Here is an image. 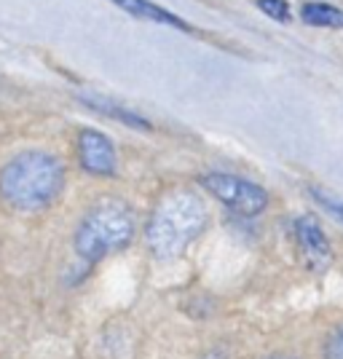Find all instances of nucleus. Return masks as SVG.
I'll list each match as a JSON object with an SVG mask.
<instances>
[{
	"instance_id": "obj_13",
	"label": "nucleus",
	"mask_w": 343,
	"mask_h": 359,
	"mask_svg": "<svg viewBox=\"0 0 343 359\" xmlns=\"http://www.w3.org/2000/svg\"><path fill=\"white\" fill-rule=\"evenodd\" d=\"M271 359H295V357H271Z\"/></svg>"
},
{
	"instance_id": "obj_5",
	"label": "nucleus",
	"mask_w": 343,
	"mask_h": 359,
	"mask_svg": "<svg viewBox=\"0 0 343 359\" xmlns=\"http://www.w3.org/2000/svg\"><path fill=\"white\" fill-rule=\"evenodd\" d=\"M295 239H298V250L303 255V263L314 271L322 273L330 269L332 263V247H330L328 236L322 231L319 220L314 215H300L295 220Z\"/></svg>"
},
{
	"instance_id": "obj_7",
	"label": "nucleus",
	"mask_w": 343,
	"mask_h": 359,
	"mask_svg": "<svg viewBox=\"0 0 343 359\" xmlns=\"http://www.w3.org/2000/svg\"><path fill=\"white\" fill-rule=\"evenodd\" d=\"M116 6H121L123 11H129L137 19H145V22H156V25H166V27H177V30H191L180 16L169 14L166 8L150 3V0H113Z\"/></svg>"
},
{
	"instance_id": "obj_11",
	"label": "nucleus",
	"mask_w": 343,
	"mask_h": 359,
	"mask_svg": "<svg viewBox=\"0 0 343 359\" xmlns=\"http://www.w3.org/2000/svg\"><path fill=\"white\" fill-rule=\"evenodd\" d=\"M257 8L263 14H269L276 22H290V6L287 0H257Z\"/></svg>"
},
{
	"instance_id": "obj_2",
	"label": "nucleus",
	"mask_w": 343,
	"mask_h": 359,
	"mask_svg": "<svg viewBox=\"0 0 343 359\" xmlns=\"http://www.w3.org/2000/svg\"><path fill=\"white\" fill-rule=\"evenodd\" d=\"M65 185V169L60 158L43 150H25L14 156L0 172V194L22 212L48 207Z\"/></svg>"
},
{
	"instance_id": "obj_9",
	"label": "nucleus",
	"mask_w": 343,
	"mask_h": 359,
	"mask_svg": "<svg viewBox=\"0 0 343 359\" xmlns=\"http://www.w3.org/2000/svg\"><path fill=\"white\" fill-rule=\"evenodd\" d=\"M83 102H89V107H94V110H102L105 116H113V118L123 121V123H129V126H135V129H150V123L145 118H140L137 113H132V110H123V107L113 105V102L94 100V97H83Z\"/></svg>"
},
{
	"instance_id": "obj_10",
	"label": "nucleus",
	"mask_w": 343,
	"mask_h": 359,
	"mask_svg": "<svg viewBox=\"0 0 343 359\" xmlns=\"http://www.w3.org/2000/svg\"><path fill=\"white\" fill-rule=\"evenodd\" d=\"M311 196L322 204V210L328 212V215H332L338 223H343V201L338 196H332L328 188H311Z\"/></svg>"
},
{
	"instance_id": "obj_8",
	"label": "nucleus",
	"mask_w": 343,
	"mask_h": 359,
	"mask_svg": "<svg viewBox=\"0 0 343 359\" xmlns=\"http://www.w3.org/2000/svg\"><path fill=\"white\" fill-rule=\"evenodd\" d=\"M303 22L314 25V27H332V30H343V11L328 3H306L303 6Z\"/></svg>"
},
{
	"instance_id": "obj_12",
	"label": "nucleus",
	"mask_w": 343,
	"mask_h": 359,
	"mask_svg": "<svg viewBox=\"0 0 343 359\" xmlns=\"http://www.w3.org/2000/svg\"><path fill=\"white\" fill-rule=\"evenodd\" d=\"M325 357L328 359H343V327H338L328 341V348H325Z\"/></svg>"
},
{
	"instance_id": "obj_3",
	"label": "nucleus",
	"mask_w": 343,
	"mask_h": 359,
	"mask_svg": "<svg viewBox=\"0 0 343 359\" xmlns=\"http://www.w3.org/2000/svg\"><path fill=\"white\" fill-rule=\"evenodd\" d=\"M135 239L132 210L121 201H102L83 217L75 231V252L83 260H102L105 255L123 250Z\"/></svg>"
},
{
	"instance_id": "obj_6",
	"label": "nucleus",
	"mask_w": 343,
	"mask_h": 359,
	"mask_svg": "<svg viewBox=\"0 0 343 359\" xmlns=\"http://www.w3.org/2000/svg\"><path fill=\"white\" fill-rule=\"evenodd\" d=\"M78 156H81V164L91 175H113L116 172V148L113 142L102 135V132H94V129H83L78 137Z\"/></svg>"
},
{
	"instance_id": "obj_4",
	"label": "nucleus",
	"mask_w": 343,
	"mask_h": 359,
	"mask_svg": "<svg viewBox=\"0 0 343 359\" xmlns=\"http://www.w3.org/2000/svg\"><path fill=\"white\" fill-rule=\"evenodd\" d=\"M201 185L207 188L215 198H220L228 210L244 217H255L269 207V194L257 185L236 175H225V172H209L201 177Z\"/></svg>"
},
{
	"instance_id": "obj_1",
	"label": "nucleus",
	"mask_w": 343,
	"mask_h": 359,
	"mask_svg": "<svg viewBox=\"0 0 343 359\" xmlns=\"http://www.w3.org/2000/svg\"><path fill=\"white\" fill-rule=\"evenodd\" d=\"M209 212L201 196L194 191L166 194L145 228V241L159 260H172L188 250V244L207 228Z\"/></svg>"
}]
</instances>
